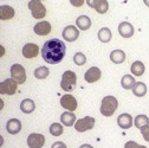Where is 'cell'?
I'll return each mask as SVG.
<instances>
[{"instance_id":"cell-1","label":"cell","mask_w":149,"mask_h":148,"mask_svg":"<svg viewBox=\"0 0 149 148\" xmlns=\"http://www.w3.org/2000/svg\"><path fill=\"white\" fill-rule=\"evenodd\" d=\"M66 46L63 40L53 38L44 43L42 47V57L49 64H58L65 57Z\"/></svg>"},{"instance_id":"cell-2","label":"cell","mask_w":149,"mask_h":148,"mask_svg":"<svg viewBox=\"0 0 149 148\" xmlns=\"http://www.w3.org/2000/svg\"><path fill=\"white\" fill-rule=\"evenodd\" d=\"M118 105V101L114 96H105L101 103V114L103 116H113Z\"/></svg>"},{"instance_id":"cell-3","label":"cell","mask_w":149,"mask_h":148,"mask_svg":"<svg viewBox=\"0 0 149 148\" xmlns=\"http://www.w3.org/2000/svg\"><path fill=\"white\" fill-rule=\"evenodd\" d=\"M77 84V76L73 71H65L62 76V81H61V87L64 91H72L74 88H76Z\"/></svg>"},{"instance_id":"cell-4","label":"cell","mask_w":149,"mask_h":148,"mask_svg":"<svg viewBox=\"0 0 149 148\" xmlns=\"http://www.w3.org/2000/svg\"><path fill=\"white\" fill-rule=\"evenodd\" d=\"M29 8L34 19H43L46 15V8L39 0H31L29 3Z\"/></svg>"},{"instance_id":"cell-5","label":"cell","mask_w":149,"mask_h":148,"mask_svg":"<svg viewBox=\"0 0 149 148\" xmlns=\"http://www.w3.org/2000/svg\"><path fill=\"white\" fill-rule=\"evenodd\" d=\"M11 76L18 84L25 83V81H26V71H25L24 66L20 65V64H13L11 66Z\"/></svg>"},{"instance_id":"cell-6","label":"cell","mask_w":149,"mask_h":148,"mask_svg":"<svg viewBox=\"0 0 149 148\" xmlns=\"http://www.w3.org/2000/svg\"><path fill=\"white\" fill-rule=\"evenodd\" d=\"M94 126H95V119L91 117V116H85L84 119H81V120L76 121V123H74V129H76L77 132L84 133L86 131L92 129Z\"/></svg>"},{"instance_id":"cell-7","label":"cell","mask_w":149,"mask_h":148,"mask_svg":"<svg viewBox=\"0 0 149 148\" xmlns=\"http://www.w3.org/2000/svg\"><path fill=\"white\" fill-rule=\"evenodd\" d=\"M17 82L13 78H7L0 84V94L1 95H14L17 91Z\"/></svg>"},{"instance_id":"cell-8","label":"cell","mask_w":149,"mask_h":148,"mask_svg":"<svg viewBox=\"0 0 149 148\" xmlns=\"http://www.w3.org/2000/svg\"><path fill=\"white\" fill-rule=\"evenodd\" d=\"M45 143V136L43 134L32 133L27 138V145L30 148H42Z\"/></svg>"},{"instance_id":"cell-9","label":"cell","mask_w":149,"mask_h":148,"mask_svg":"<svg viewBox=\"0 0 149 148\" xmlns=\"http://www.w3.org/2000/svg\"><path fill=\"white\" fill-rule=\"evenodd\" d=\"M63 38L66 40V42H74L78 37H79V31L76 26L73 25H69L66 26L64 30H63Z\"/></svg>"},{"instance_id":"cell-10","label":"cell","mask_w":149,"mask_h":148,"mask_svg":"<svg viewBox=\"0 0 149 148\" xmlns=\"http://www.w3.org/2000/svg\"><path fill=\"white\" fill-rule=\"evenodd\" d=\"M61 104L63 108L69 110V112H74L77 109V100L69 94L63 95V97L61 98Z\"/></svg>"},{"instance_id":"cell-11","label":"cell","mask_w":149,"mask_h":148,"mask_svg":"<svg viewBox=\"0 0 149 148\" xmlns=\"http://www.w3.org/2000/svg\"><path fill=\"white\" fill-rule=\"evenodd\" d=\"M101 76H102L101 69H98L97 66H92L85 72L84 78H85V81L88 83H95L101 78Z\"/></svg>"},{"instance_id":"cell-12","label":"cell","mask_w":149,"mask_h":148,"mask_svg":"<svg viewBox=\"0 0 149 148\" xmlns=\"http://www.w3.org/2000/svg\"><path fill=\"white\" fill-rule=\"evenodd\" d=\"M86 4H88L90 7L95 8V10H96L98 13H101V14L107 13L108 10H109V4H108L107 0H91V1H88Z\"/></svg>"},{"instance_id":"cell-13","label":"cell","mask_w":149,"mask_h":148,"mask_svg":"<svg viewBox=\"0 0 149 148\" xmlns=\"http://www.w3.org/2000/svg\"><path fill=\"white\" fill-rule=\"evenodd\" d=\"M39 53V47L37 44H33V43H29L26 45H24L23 47V56L25 58H34L38 56Z\"/></svg>"},{"instance_id":"cell-14","label":"cell","mask_w":149,"mask_h":148,"mask_svg":"<svg viewBox=\"0 0 149 148\" xmlns=\"http://www.w3.org/2000/svg\"><path fill=\"white\" fill-rule=\"evenodd\" d=\"M118 33L123 38H130V37L134 36V27L128 22H122L118 25Z\"/></svg>"},{"instance_id":"cell-15","label":"cell","mask_w":149,"mask_h":148,"mask_svg":"<svg viewBox=\"0 0 149 148\" xmlns=\"http://www.w3.org/2000/svg\"><path fill=\"white\" fill-rule=\"evenodd\" d=\"M34 33L38 34V36H47L51 32V24L49 22H39L38 24L34 25L33 29Z\"/></svg>"},{"instance_id":"cell-16","label":"cell","mask_w":149,"mask_h":148,"mask_svg":"<svg viewBox=\"0 0 149 148\" xmlns=\"http://www.w3.org/2000/svg\"><path fill=\"white\" fill-rule=\"evenodd\" d=\"M6 131L12 134V135H15L18 134L20 131H22V122L18 120V119H11L7 121L6 123Z\"/></svg>"},{"instance_id":"cell-17","label":"cell","mask_w":149,"mask_h":148,"mask_svg":"<svg viewBox=\"0 0 149 148\" xmlns=\"http://www.w3.org/2000/svg\"><path fill=\"white\" fill-rule=\"evenodd\" d=\"M117 123L122 129H128L133 126V117L130 114H121L117 117Z\"/></svg>"},{"instance_id":"cell-18","label":"cell","mask_w":149,"mask_h":148,"mask_svg":"<svg viewBox=\"0 0 149 148\" xmlns=\"http://www.w3.org/2000/svg\"><path fill=\"white\" fill-rule=\"evenodd\" d=\"M110 61L115 64H121L125 61V53L122 50H114L110 53Z\"/></svg>"},{"instance_id":"cell-19","label":"cell","mask_w":149,"mask_h":148,"mask_svg":"<svg viewBox=\"0 0 149 148\" xmlns=\"http://www.w3.org/2000/svg\"><path fill=\"white\" fill-rule=\"evenodd\" d=\"M14 17V10L11 6L3 5L0 7V19L1 20H8Z\"/></svg>"},{"instance_id":"cell-20","label":"cell","mask_w":149,"mask_h":148,"mask_svg":"<svg viewBox=\"0 0 149 148\" xmlns=\"http://www.w3.org/2000/svg\"><path fill=\"white\" fill-rule=\"evenodd\" d=\"M61 121L64 126L71 127L72 124L76 123V115L72 114V112H65L61 115Z\"/></svg>"},{"instance_id":"cell-21","label":"cell","mask_w":149,"mask_h":148,"mask_svg":"<svg viewBox=\"0 0 149 148\" xmlns=\"http://www.w3.org/2000/svg\"><path fill=\"white\" fill-rule=\"evenodd\" d=\"M76 25H77V27L79 30L85 31V30L90 29V26H91V19H90L88 15H81V17L77 18Z\"/></svg>"},{"instance_id":"cell-22","label":"cell","mask_w":149,"mask_h":148,"mask_svg":"<svg viewBox=\"0 0 149 148\" xmlns=\"http://www.w3.org/2000/svg\"><path fill=\"white\" fill-rule=\"evenodd\" d=\"M20 109H22V112H23L24 114H31L33 110L36 109V104H34V102H33L32 100L26 98V100L22 101V103H20Z\"/></svg>"},{"instance_id":"cell-23","label":"cell","mask_w":149,"mask_h":148,"mask_svg":"<svg viewBox=\"0 0 149 148\" xmlns=\"http://www.w3.org/2000/svg\"><path fill=\"white\" fill-rule=\"evenodd\" d=\"M130 70H132V73L134 76H142L143 73H144V64L140 61H136L132 64V66H130Z\"/></svg>"},{"instance_id":"cell-24","label":"cell","mask_w":149,"mask_h":148,"mask_svg":"<svg viewBox=\"0 0 149 148\" xmlns=\"http://www.w3.org/2000/svg\"><path fill=\"white\" fill-rule=\"evenodd\" d=\"M134 95L137 96V97H143L146 94H147V85L143 83V82H136L134 88L132 89Z\"/></svg>"},{"instance_id":"cell-25","label":"cell","mask_w":149,"mask_h":148,"mask_svg":"<svg viewBox=\"0 0 149 148\" xmlns=\"http://www.w3.org/2000/svg\"><path fill=\"white\" fill-rule=\"evenodd\" d=\"M135 78L133 77V76H130V75H124L123 77H122V80H121V85H122V88L123 89H127V90H129V89H133L134 88V85H135Z\"/></svg>"},{"instance_id":"cell-26","label":"cell","mask_w":149,"mask_h":148,"mask_svg":"<svg viewBox=\"0 0 149 148\" xmlns=\"http://www.w3.org/2000/svg\"><path fill=\"white\" fill-rule=\"evenodd\" d=\"M98 39L102 43H108L111 39V31L108 27H103L98 31Z\"/></svg>"},{"instance_id":"cell-27","label":"cell","mask_w":149,"mask_h":148,"mask_svg":"<svg viewBox=\"0 0 149 148\" xmlns=\"http://www.w3.org/2000/svg\"><path fill=\"white\" fill-rule=\"evenodd\" d=\"M49 73H50V71L46 66H39L38 69L34 70V77L38 80H44L49 76Z\"/></svg>"},{"instance_id":"cell-28","label":"cell","mask_w":149,"mask_h":148,"mask_svg":"<svg viewBox=\"0 0 149 148\" xmlns=\"http://www.w3.org/2000/svg\"><path fill=\"white\" fill-rule=\"evenodd\" d=\"M134 123H135V126L137 127V128H142V127H144V126H148L149 124V119H148V116L147 115H139V116H136L135 117V121H134Z\"/></svg>"},{"instance_id":"cell-29","label":"cell","mask_w":149,"mask_h":148,"mask_svg":"<svg viewBox=\"0 0 149 148\" xmlns=\"http://www.w3.org/2000/svg\"><path fill=\"white\" fill-rule=\"evenodd\" d=\"M50 133L53 136H59L63 134V126L61 123H52L50 126Z\"/></svg>"},{"instance_id":"cell-30","label":"cell","mask_w":149,"mask_h":148,"mask_svg":"<svg viewBox=\"0 0 149 148\" xmlns=\"http://www.w3.org/2000/svg\"><path fill=\"white\" fill-rule=\"evenodd\" d=\"M73 63L76 64V65H84L86 63V57H85V54L82 53V52H77L76 54L73 56Z\"/></svg>"},{"instance_id":"cell-31","label":"cell","mask_w":149,"mask_h":148,"mask_svg":"<svg viewBox=\"0 0 149 148\" xmlns=\"http://www.w3.org/2000/svg\"><path fill=\"white\" fill-rule=\"evenodd\" d=\"M141 134H142L143 139H144L147 142H149V124L141 128Z\"/></svg>"},{"instance_id":"cell-32","label":"cell","mask_w":149,"mask_h":148,"mask_svg":"<svg viewBox=\"0 0 149 148\" xmlns=\"http://www.w3.org/2000/svg\"><path fill=\"white\" fill-rule=\"evenodd\" d=\"M124 148H147V147L146 146H142V145H139L135 141H128L124 145Z\"/></svg>"},{"instance_id":"cell-33","label":"cell","mask_w":149,"mask_h":148,"mask_svg":"<svg viewBox=\"0 0 149 148\" xmlns=\"http://www.w3.org/2000/svg\"><path fill=\"white\" fill-rule=\"evenodd\" d=\"M51 148H68V147H66V145L63 143L62 141H57V142H54V143L51 146Z\"/></svg>"},{"instance_id":"cell-34","label":"cell","mask_w":149,"mask_h":148,"mask_svg":"<svg viewBox=\"0 0 149 148\" xmlns=\"http://www.w3.org/2000/svg\"><path fill=\"white\" fill-rule=\"evenodd\" d=\"M84 4V1H79V3H74V1H72V0H71V5H73V6H82Z\"/></svg>"},{"instance_id":"cell-35","label":"cell","mask_w":149,"mask_h":148,"mask_svg":"<svg viewBox=\"0 0 149 148\" xmlns=\"http://www.w3.org/2000/svg\"><path fill=\"white\" fill-rule=\"evenodd\" d=\"M79 148H94V147H92L91 145H88V143H85V145H82Z\"/></svg>"},{"instance_id":"cell-36","label":"cell","mask_w":149,"mask_h":148,"mask_svg":"<svg viewBox=\"0 0 149 148\" xmlns=\"http://www.w3.org/2000/svg\"><path fill=\"white\" fill-rule=\"evenodd\" d=\"M144 5H147L149 7V0H144Z\"/></svg>"}]
</instances>
